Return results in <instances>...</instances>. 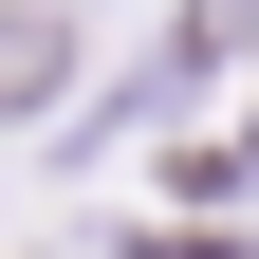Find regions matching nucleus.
Wrapping results in <instances>:
<instances>
[{
    "label": "nucleus",
    "mask_w": 259,
    "mask_h": 259,
    "mask_svg": "<svg viewBox=\"0 0 259 259\" xmlns=\"http://www.w3.org/2000/svg\"><path fill=\"white\" fill-rule=\"evenodd\" d=\"M56 93H74V19H56V0H0V130L56 111Z\"/></svg>",
    "instance_id": "1"
}]
</instances>
